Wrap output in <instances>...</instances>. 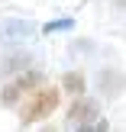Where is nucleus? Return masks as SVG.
<instances>
[{"label":"nucleus","instance_id":"obj_1","mask_svg":"<svg viewBox=\"0 0 126 132\" xmlns=\"http://www.w3.org/2000/svg\"><path fill=\"white\" fill-rule=\"evenodd\" d=\"M58 106V87H49V84H39L36 90L23 97L16 103V113H19V122L23 126H32V122H42L55 113Z\"/></svg>","mask_w":126,"mask_h":132},{"label":"nucleus","instance_id":"obj_2","mask_svg":"<svg viewBox=\"0 0 126 132\" xmlns=\"http://www.w3.org/2000/svg\"><path fill=\"white\" fill-rule=\"evenodd\" d=\"M39 84H42V74L39 71H29V74H19L16 81L3 84V90H0V100H3V106H16L19 100H23L29 90H36Z\"/></svg>","mask_w":126,"mask_h":132},{"label":"nucleus","instance_id":"obj_3","mask_svg":"<svg viewBox=\"0 0 126 132\" xmlns=\"http://www.w3.org/2000/svg\"><path fill=\"white\" fill-rule=\"evenodd\" d=\"M68 119L71 122H91L97 119V100H87V97H78L68 110Z\"/></svg>","mask_w":126,"mask_h":132},{"label":"nucleus","instance_id":"obj_4","mask_svg":"<svg viewBox=\"0 0 126 132\" xmlns=\"http://www.w3.org/2000/svg\"><path fill=\"white\" fill-rule=\"evenodd\" d=\"M65 87H68V90H75V94H84V77L71 71V74H65Z\"/></svg>","mask_w":126,"mask_h":132},{"label":"nucleus","instance_id":"obj_5","mask_svg":"<svg viewBox=\"0 0 126 132\" xmlns=\"http://www.w3.org/2000/svg\"><path fill=\"white\" fill-rule=\"evenodd\" d=\"M78 132H110V122L107 119H97V122H81Z\"/></svg>","mask_w":126,"mask_h":132},{"label":"nucleus","instance_id":"obj_6","mask_svg":"<svg viewBox=\"0 0 126 132\" xmlns=\"http://www.w3.org/2000/svg\"><path fill=\"white\" fill-rule=\"evenodd\" d=\"M71 26V19H62V23H49L45 26V32H62V29H68Z\"/></svg>","mask_w":126,"mask_h":132}]
</instances>
